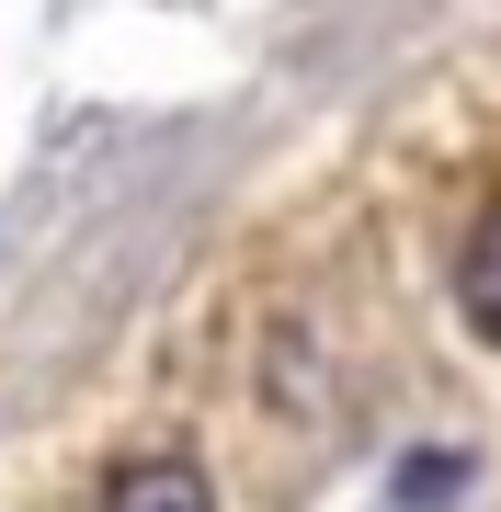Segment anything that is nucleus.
<instances>
[{
  "label": "nucleus",
  "mask_w": 501,
  "mask_h": 512,
  "mask_svg": "<svg viewBox=\"0 0 501 512\" xmlns=\"http://www.w3.org/2000/svg\"><path fill=\"white\" fill-rule=\"evenodd\" d=\"M456 319L501 353V194H490L479 217H467V239H456Z\"/></svg>",
  "instance_id": "f257e3e1"
},
{
  "label": "nucleus",
  "mask_w": 501,
  "mask_h": 512,
  "mask_svg": "<svg viewBox=\"0 0 501 512\" xmlns=\"http://www.w3.org/2000/svg\"><path fill=\"white\" fill-rule=\"evenodd\" d=\"M103 512H217V490L194 456H126L103 478Z\"/></svg>",
  "instance_id": "f03ea898"
}]
</instances>
